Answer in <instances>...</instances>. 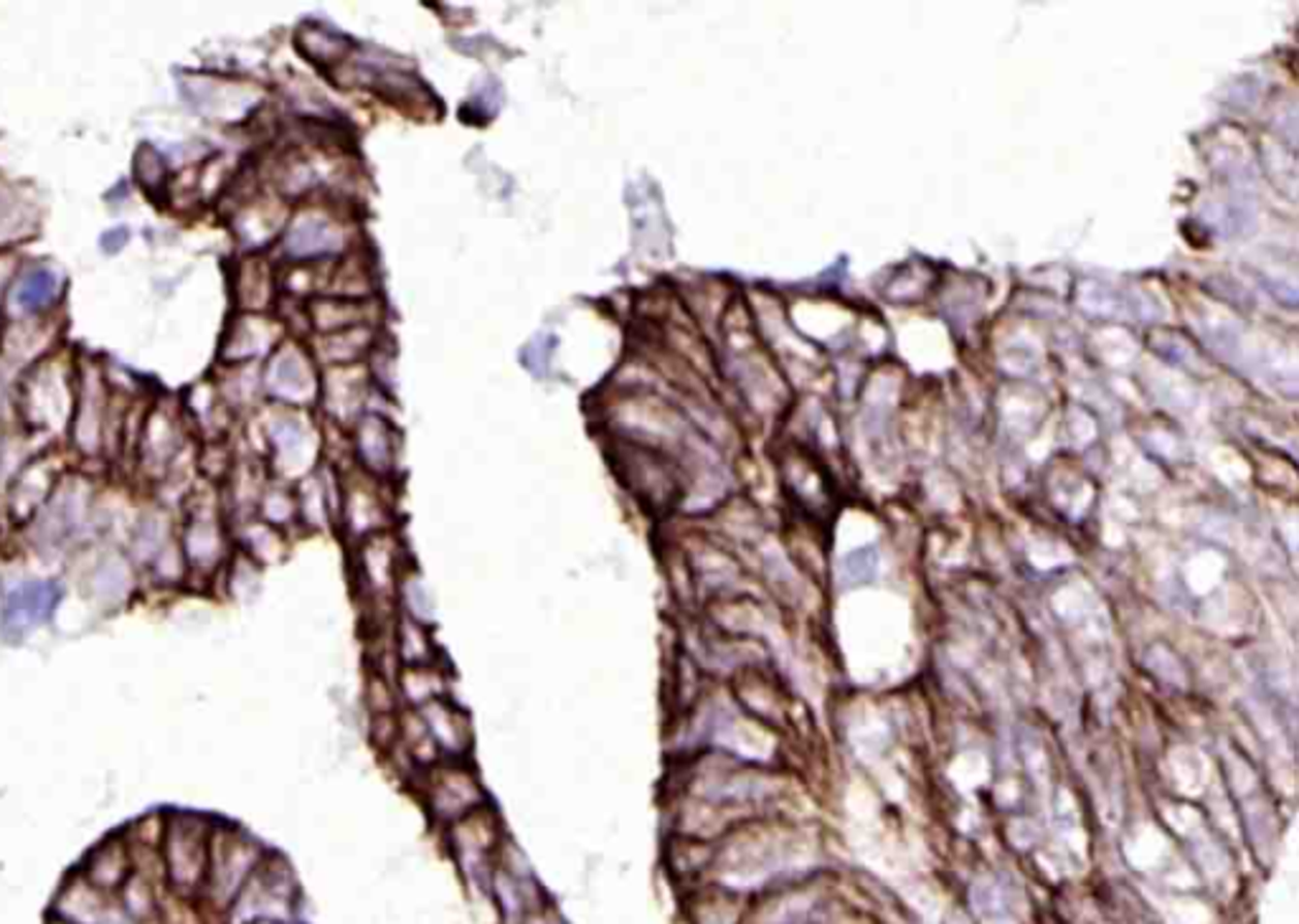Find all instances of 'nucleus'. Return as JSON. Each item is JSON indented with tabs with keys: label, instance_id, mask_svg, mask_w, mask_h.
<instances>
[{
	"label": "nucleus",
	"instance_id": "1",
	"mask_svg": "<svg viewBox=\"0 0 1299 924\" xmlns=\"http://www.w3.org/2000/svg\"><path fill=\"white\" fill-rule=\"evenodd\" d=\"M59 600V584L46 582V579H33V582L13 586L3 602V633L8 638H26L43 623H49Z\"/></svg>",
	"mask_w": 1299,
	"mask_h": 924
},
{
	"label": "nucleus",
	"instance_id": "2",
	"mask_svg": "<svg viewBox=\"0 0 1299 924\" xmlns=\"http://www.w3.org/2000/svg\"><path fill=\"white\" fill-rule=\"evenodd\" d=\"M54 287H57V282H54V278L49 273L31 275V278L21 285L19 302L24 308H41L43 302L52 300Z\"/></svg>",
	"mask_w": 1299,
	"mask_h": 924
}]
</instances>
